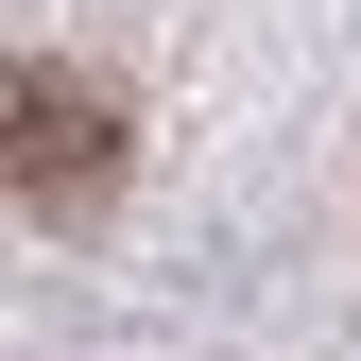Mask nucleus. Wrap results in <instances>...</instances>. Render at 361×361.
I'll return each mask as SVG.
<instances>
[{
    "label": "nucleus",
    "mask_w": 361,
    "mask_h": 361,
    "mask_svg": "<svg viewBox=\"0 0 361 361\" xmlns=\"http://www.w3.org/2000/svg\"><path fill=\"white\" fill-rule=\"evenodd\" d=\"M0 190L104 207V190H121V104H104L86 69H0Z\"/></svg>",
    "instance_id": "obj_1"
}]
</instances>
